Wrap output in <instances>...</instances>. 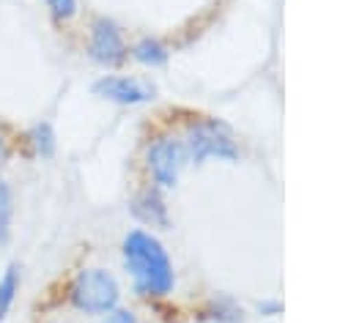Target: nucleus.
<instances>
[{
	"label": "nucleus",
	"mask_w": 351,
	"mask_h": 323,
	"mask_svg": "<svg viewBox=\"0 0 351 323\" xmlns=\"http://www.w3.org/2000/svg\"><path fill=\"white\" fill-rule=\"evenodd\" d=\"M101 323H137V315L132 309H110Z\"/></svg>",
	"instance_id": "4468645a"
},
{
	"label": "nucleus",
	"mask_w": 351,
	"mask_h": 323,
	"mask_svg": "<svg viewBox=\"0 0 351 323\" xmlns=\"http://www.w3.org/2000/svg\"><path fill=\"white\" fill-rule=\"evenodd\" d=\"M132 216L140 219L143 224H151V227H167L170 216H167V203L165 197L159 194L156 186H148L143 192L134 194L132 200Z\"/></svg>",
	"instance_id": "0eeeda50"
},
{
	"label": "nucleus",
	"mask_w": 351,
	"mask_h": 323,
	"mask_svg": "<svg viewBox=\"0 0 351 323\" xmlns=\"http://www.w3.org/2000/svg\"><path fill=\"white\" fill-rule=\"evenodd\" d=\"M30 142H33V148H36V153H38L41 159H49V156L55 153V131H52V126H49V123L33 126Z\"/></svg>",
	"instance_id": "9b49d317"
},
{
	"label": "nucleus",
	"mask_w": 351,
	"mask_h": 323,
	"mask_svg": "<svg viewBox=\"0 0 351 323\" xmlns=\"http://www.w3.org/2000/svg\"><path fill=\"white\" fill-rule=\"evenodd\" d=\"M280 309H282V304H280V301H274V298H269V301H261V304H258V312H261V315H280Z\"/></svg>",
	"instance_id": "2eb2a0df"
},
{
	"label": "nucleus",
	"mask_w": 351,
	"mask_h": 323,
	"mask_svg": "<svg viewBox=\"0 0 351 323\" xmlns=\"http://www.w3.org/2000/svg\"><path fill=\"white\" fill-rule=\"evenodd\" d=\"M93 93L107 99V101H115V104H145L156 96V88L145 79H137V77L107 74V77L93 82Z\"/></svg>",
	"instance_id": "423d86ee"
},
{
	"label": "nucleus",
	"mask_w": 351,
	"mask_h": 323,
	"mask_svg": "<svg viewBox=\"0 0 351 323\" xmlns=\"http://www.w3.org/2000/svg\"><path fill=\"white\" fill-rule=\"evenodd\" d=\"M11 214H14L11 189H8V183L0 181V244L8 241V233H11Z\"/></svg>",
	"instance_id": "f8f14e48"
},
{
	"label": "nucleus",
	"mask_w": 351,
	"mask_h": 323,
	"mask_svg": "<svg viewBox=\"0 0 351 323\" xmlns=\"http://www.w3.org/2000/svg\"><path fill=\"white\" fill-rule=\"evenodd\" d=\"M5 159H8V142H5L3 134H0V167L5 164Z\"/></svg>",
	"instance_id": "dca6fc26"
},
{
	"label": "nucleus",
	"mask_w": 351,
	"mask_h": 323,
	"mask_svg": "<svg viewBox=\"0 0 351 323\" xmlns=\"http://www.w3.org/2000/svg\"><path fill=\"white\" fill-rule=\"evenodd\" d=\"M118 298H121V287L115 276L104 268L80 271L69 290V301L74 304V309L85 315H104L118 307Z\"/></svg>",
	"instance_id": "7ed1b4c3"
},
{
	"label": "nucleus",
	"mask_w": 351,
	"mask_h": 323,
	"mask_svg": "<svg viewBox=\"0 0 351 323\" xmlns=\"http://www.w3.org/2000/svg\"><path fill=\"white\" fill-rule=\"evenodd\" d=\"M55 19H71L77 14V0H44Z\"/></svg>",
	"instance_id": "ddd939ff"
},
{
	"label": "nucleus",
	"mask_w": 351,
	"mask_h": 323,
	"mask_svg": "<svg viewBox=\"0 0 351 323\" xmlns=\"http://www.w3.org/2000/svg\"><path fill=\"white\" fill-rule=\"evenodd\" d=\"M16 290H19V268L8 266V271L0 279V320L8 315V309H11L14 298H16Z\"/></svg>",
	"instance_id": "9d476101"
},
{
	"label": "nucleus",
	"mask_w": 351,
	"mask_h": 323,
	"mask_svg": "<svg viewBox=\"0 0 351 323\" xmlns=\"http://www.w3.org/2000/svg\"><path fill=\"white\" fill-rule=\"evenodd\" d=\"M184 162H186V148H184V140H178V137L162 134V137L151 140V145L145 151L148 172L154 178V183L162 189H170L178 183Z\"/></svg>",
	"instance_id": "20e7f679"
},
{
	"label": "nucleus",
	"mask_w": 351,
	"mask_h": 323,
	"mask_svg": "<svg viewBox=\"0 0 351 323\" xmlns=\"http://www.w3.org/2000/svg\"><path fill=\"white\" fill-rule=\"evenodd\" d=\"M88 55L101 63V66H118L126 60L129 49H126V41H123V33L121 27L107 19V16H99L93 25H90V38H88Z\"/></svg>",
	"instance_id": "39448f33"
},
{
	"label": "nucleus",
	"mask_w": 351,
	"mask_h": 323,
	"mask_svg": "<svg viewBox=\"0 0 351 323\" xmlns=\"http://www.w3.org/2000/svg\"><path fill=\"white\" fill-rule=\"evenodd\" d=\"M132 57H134L137 63L148 66V68H156V66H165V63H167L170 52H167V47H165L159 38L145 36V38H140V41L132 47Z\"/></svg>",
	"instance_id": "6e6552de"
},
{
	"label": "nucleus",
	"mask_w": 351,
	"mask_h": 323,
	"mask_svg": "<svg viewBox=\"0 0 351 323\" xmlns=\"http://www.w3.org/2000/svg\"><path fill=\"white\" fill-rule=\"evenodd\" d=\"M184 148H186V159H192L197 164H203L206 159L236 162L241 153L233 131L214 118H200V120L189 123V129L184 134Z\"/></svg>",
	"instance_id": "f03ea898"
},
{
	"label": "nucleus",
	"mask_w": 351,
	"mask_h": 323,
	"mask_svg": "<svg viewBox=\"0 0 351 323\" xmlns=\"http://www.w3.org/2000/svg\"><path fill=\"white\" fill-rule=\"evenodd\" d=\"M121 252H123V266L132 276L137 296L162 298L173 290V285H176L173 263L156 235H151L145 230H132L123 238Z\"/></svg>",
	"instance_id": "f257e3e1"
},
{
	"label": "nucleus",
	"mask_w": 351,
	"mask_h": 323,
	"mask_svg": "<svg viewBox=\"0 0 351 323\" xmlns=\"http://www.w3.org/2000/svg\"><path fill=\"white\" fill-rule=\"evenodd\" d=\"M203 315L208 320H217V323H241L244 309L230 296H217V298L208 301V307L203 309Z\"/></svg>",
	"instance_id": "1a4fd4ad"
}]
</instances>
